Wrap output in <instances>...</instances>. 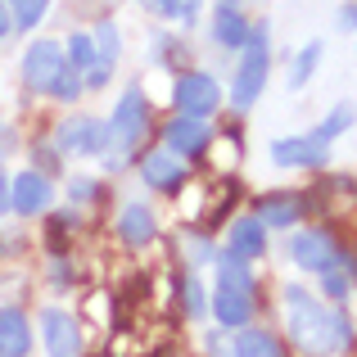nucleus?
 Here are the masks:
<instances>
[{"instance_id":"cd10ccee","label":"nucleus","mask_w":357,"mask_h":357,"mask_svg":"<svg viewBox=\"0 0 357 357\" xmlns=\"http://www.w3.org/2000/svg\"><path fill=\"white\" fill-rule=\"evenodd\" d=\"M181 303H185V312H190V317H199V312H204V289H199V280H195V276H185V285H181Z\"/></svg>"},{"instance_id":"a211bd4d","label":"nucleus","mask_w":357,"mask_h":357,"mask_svg":"<svg viewBox=\"0 0 357 357\" xmlns=\"http://www.w3.org/2000/svg\"><path fill=\"white\" fill-rule=\"evenodd\" d=\"M118 236L127 244H149L158 236V218L145 204H127V208H122V222H118Z\"/></svg>"},{"instance_id":"dca6fc26","label":"nucleus","mask_w":357,"mask_h":357,"mask_svg":"<svg viewBox=\"0 0 357 357\" xmlns=\"http://www.w3.org/2000/svg\"><path fill=\"white\" fill-rule=\"evenodd\" d=\"M253 218L262 227H294V222H303V199L298 195H262Z\"/></svg>"},{"instance_id":"9b49d317","label":"nucleus","mask_w":357,"mask_h":357,"mask_svg":"<svg viewBox=\"0 0 357 357\" xmlns=\"http://www.w3.org/2000/svg\"><path fill=\"white\" fill-rule=\"evenodd\" d=\"M163 149H172V154H181V158L204 154V149H208V122L176 114V118L163 127Z\"/></svg>"},{"instance_id":"f03ea898","label":"nucleus","mask_w":357,"mask_h":357,"mask_svg":"<svg viewBox=\"0 0 357 357\" xmlns=\"http://www.w3.org/2000/svg\"><path fill=\"white\" fill-rule=\"evenodd\" d=\"M213 312L227 331H244L253 317V276L249 262L240 258H218V285H213Z\"/></svg>"},{"instance_id":"423d86ee","label":"nucleus","mask_w":357,"mask_h":357,"mask_svg":"<svg viewBox=\"0 0 357 357\" xmlns=\"http://www.w3.org/2000/svg\"><path fill=\"white\" fill-rule=\"evenodd\" d=\"M68 68V59H63V45L59 41H32L23 54V82L27 91H41V96H50L54 82H59V73Z\"/></svg>"},{"instance_id":"c85d7f7f","label":"nucleus","mask_w":357,"mask_h":357,"mask_svg":"<svg viewBox=\"0 0 357 357\" xmlns=\"http://www.w3.org/2000/svg\"><path fill=\"white\" fill-rule=\"evenodd\" d=\"M91 195H96V181H91V176H73L68 181V199L77 204V199H91Z\"/></svg>"},{"instance_id":"6e6552de","label":"nucleus","mask_w":357,"mask_h":357,"mask_svg":"<svg viewBox=\"0 0 357 357\" xmlns=\"http://www.w3.org/2000/svg\"><path fill=\"white\" fill-rule=\"evenodd\" d=\"M222 105V86L208 73H181L176 77V114L185 118H208Z\"/></svg>"},{"instance_id":"6ab92c4d","label":"nucleus","mask_w":357,"mask_h":357,"mask_svg":"<svg viewBox=\"0 0 357 357\" xmlns=\"http://www.w3.org/2000/svg\"><path fill=\"white\" fill-rule=\"evenodd\" d=\"M317 63H321V41H307L303 50L294 54V63H289V91L307 86V82H312V73H317Z\"/></svg>"},{"instance_id":"a878e982","label":"nucleus","mask_w":357,"mask_h":357,"mask_svg":"<svg viewBox=\"0 0 357 357\" xmlns=\"http://www.w3.org/2000/svg\"><path fill=\"white\" fill-rule=\"evenodd\" d=\"M118 27L114 23H100V32H96V54L100 59H109V63H118Z\"/></svg>"},{"instance_id":"f257e3e1","label":"nucleus","mask_w":357,"mask_h":357,"mask_svg":"<svg viewBox=\"0 0 357 357\" xmlns=\"http://www.w3.org/2000/svg\"><path fill=\"white\" fill-rule=\"evenodd\" d=\"M285 321H289L294 349H303L312 357H340V353L353 349L349 317L331 312V307L303 285H285Z\"/></svg>"},{"instance_id":"bb28decb","label":"nucleus","mask_w":357,"mask_h":357,"mask_svg":"<svg viewBox=\"0 0 357 357\" xmlns=\"http://www.w3.org/2000/svg\"><path fill=\"white\" fill-rule=\"evenodd\" d=\"M344 267H349V262H340V267L321 271V280H326V294H331V298H344V294H349V271H344Z\"/></svg>"},{"instance_id":"aec40b11","label":"nucleus","mask_w":357,"mask_h":357,"mask_svg":"<svg viewBox=\"0 0 357 357\" xmlns=\"http://www.w3.org/2000/svg\"><path fill=\"white\" fill-rule=\"evenodd\" d=\"M236 357H280V344L271 340L267 331H240Z\"/></svg>"},{"instance_id":"1a4fd4ad","label":"nucleus","mask_w":357,"mask_h":357,"mask_svg":"<svg viewBox=\"0 0 357 357\" xmlns=\"http://www.w3.org/2000/svg\"><path fill=\"white\" fill-rule=\"evenodd\" d=\"M326 158H331V140H321L317 131L271 140V163L276 167H321Z\"/></svg>"},{"instance_id":"5701e85b","label":"nucleus","mask_w":357,"mask_h":357,"mask_svg":"<svg viewBox=\"0 0 357 357\" xmlns=\"http://www.w3.org/2000/svg\"><path fill=\"white\" fill-rule=\"evenodd\" d=\"M82 91H86V82H82V73L68 63V68L59 73V82H54V91H50V96H54V100H63V105H77V96H82Z\"/></svg>"},{"instance_id":"2eb2a0df","label":"nucleus","mask_w":357,"mask_h":357,"mask_svg":"<svg viewBox=\"0 0 357 357\" xmlns=\"http://www.w3.org/2000/svg\"><path fill=\"white\" fill-rule=\"evenodd\" d=\"M249 32L253 27L240 14V5H218V14H213V41H218V50H244Z\"/></svg>"},{"instance_id":"412c9836","label":"nucleus","mask_w":357,"mask_h":357,"mask_svg":"<svg viewBox=\"0 0 357 357\" xmlns=\"http://www.w3.org/2000/svg\"><path fill=\"white\" fill-rule=\"evenodd\" d=\"M199 5H204V0H154L149 9H154L158 18H167V23H185V27H190L195 18H199Z\"/></svg>"},{"instance_id":"4468645a","label":"nucleus","mask_w":357,"mask_h":357,"mask_svg":"<svg viewBox=\"0 0 357 357\" xmlns=\"http://www.w3.org/2000/svg\"><path fill=\"white\" fill-rule=\"evenodd\" d=\"M262 249H267V227H262L258 218H236L231 222V236H227L231 258L253 262V258H262Z\"/></svg>"},{"instance_id":"f8f14e48","label":"nucleus","mask_w":357,"mask_h":357,"mask_svg":"<svg viewBox=\"0 0 357 357\" xmlns=\"http://www.w3.org/2000/svg\"><path fill=\"white\" fill-rule=\"evenodd\" d=\"M140 176H145V185H154V190H181L185 158L172 154V149H149V154L140 158Z\"/></svg>"},{"instance_id":"0eeeda50","label":"nucleus","mask_w":357,"mask_h":357,"mask_svg":"<svg viewBox=\"0 0 357 357\" xmlns=\"http://www.w3.org/2000/svg\"><path fill=\"white\" fill-rule=\"evenodd\" d=\"M285 249H289V258L307 271H331V267H340V262H349V253L331 240V231H294Z\"/></svg>"},{"instance_id":"473e14b6","label":"nucleus","mask_w":357,"mask_h":357,"mask_svg":"<svg viewBox=\"0 0 357 357\" xmlns=\"http://www.w3.org/2000/svg\"><path fill=\"white\" fill-rule=\"evenodd\" d=\"M222 5H240V0H222Z\"/></svg>"},{"instance_id":"72a5a7b5","label":"nucleus","mask_w":357,"mask_h":357,"mask_svg":"<svg viewBox=\"0 0 357 357\" xmlns=\"http://www.w3.org/2000/svg\"><path fill=\"white\" fill-rule=\"evenodd\" d=\"M9 5H14V0H9Z\"/></svg>"},{"instance_id":"7c9ffc66","label":"nucleus","mask_w":357,"mask_h":357,"mask_svg":"<svg viewBox=\"0 0 357 357\" xmlns=\"http://www.w3.org/2000/svg\"><path fill=\"white\" fill-rule=\"evenodd\" d=\"M340 27H357V0H353V5H344V9H340Z\"/></svg>"},{"instance_id":"2f4dec72","label":"nucleus","mask_w":357,"mask_h":357,"mask_svg":"<svg viewBox=\"0 0 357 357\" xmlns=\"http://www.w3.org/2000/svg\"><path fill=\"white\" fill-rule=\"evenodd\" d=\"M9 208V176H5V167H0V213Z\"/></svg>"},{"instance_id":"f3484780","label":"nucleus","mask_w":357,"mask_h":357,"mask_svg":"<svg viewBox=\"0 0 357 357\" xmlns=\"http://www.w3.org/2000/svg\"><path fill=\"white\" fill-rule=\"evenodd\" d=\"M32 349V331L18 307H0V357H27Z\"/></svg>"},{"instance_id":"9d476101","label":"nucleus","mask_w":357,"mask_h":357,"mask_svg":"<svg viewBox=\"0 0 357 357\" xmlns=\"http://www.w3.org/2000/svg\"><path fill=\"white\" fill-rule=\"evenodd\" d=\"M41 340H45V353L50 357H82V331L59 307H45L41 312Z\"/></svg>"},{"instance_id":"ddd939ff","label":"nucleus","mask_w":357,"mask_h":357,"mask_svg":"<svg viewBox=\"0 0 357 357\" xmlns=\"http://www.w3.org/2000/svg\"><path fill=\"white\" fill-rule=\"evenodd\" d=\"M9 208L23 213V218H36V213L50 208V181L45 172H23L9 181Z\"/></svg>"},{"instance_id":"7ed1b4c3","label":"nucleus","mask_w":357,"mask_h":357,"mask_svg":"<svg viewBox=\"0 0 357 357\" xmlns=\"http://www.w3.org/2000/svg\"><path fill=\"white\" fill-rule=\"evenodd\" d=\"M267 68H271V45H267V23H258L244 41V59L236 68V82H231V105L236 109H249L253 100L262 96L267 86Z\"/></svg>"},{"instance_id":"b1692460","label":"nucleus","mask_w":357,"mask_h":357,"mask_svg":"<svg viewBox=\"0 0 357 357\" xmlns=\"http://www.w3.org/2000/svg\"><path fill=\"white\" fill-rule=\"evenodd\" d=\"M63 59L73 63V68H86L91 59H96V36H86V32H77V36H68V54H63Z\"/></svg>"},{"instance_id":"4be33fe9","label":"nucleus","mask_w":357,"mask_h":357,"mask_svg":"<svg viewBox=\"0 0 357 357\" xmlns=\"http://www.w3.org/2000/svg\"><path fill=\"white\" fill-rule=\"evenodd\" d=\"M353 122H357V109H353V105H335V109H331V118L317 127V136H321V140H335V136H344Z\"/></svg>"},{"instance_id":"393cba45","label":"nucleus","mask_w":357,"mask_h":357,"mask_svg":"<svg viewBox=\"0 0 357 357\" xmlns=\"http://www.w3.org/2000/svg\"><path fill=\"white\" fill-rule=\"evenodd\" d=\"M50 14V0H14V27H36Z\"/></svg>"},{"instance_id":"20e7f679","label":"nucleus","mask_w":357,"mask_h":357,"mask_svg":"<svg viewBox=\"0 0 357 357\" xmlns=\"http://www.w3.org/2000/svg\"><path fill=\"white\" fill-rule=\"evenodd\" d=\"M145 127H149V105H145V91L140 86H127L114 109V118H109V140H114L118 154L109 158V167H122V158L131 154V149H140V140H145Z\"/></svg>"},{"instance_id":"39448f33","label":"nucleus","mask_w":357,"mask_h":357,"mask_svg":"<svg viewBox=\"0 0 357 357\" xmlns=\"http://www.w3.org/2000/svg\"><path fill=\"white\" fill-rule=\"evenodd\" d=\"M54 149L59 154H77V158H96L109 149V122L91 118V114H68L54 127Z\"/></svg>"},{"instance_id":"c756f323","label":"nucleus","mask_w":357,"mask_h":357,"mask_svg":"<svg viewBox=\"0 0 357 357\" xmlns=\"http://www.w3.org/2000/svg\"><path fill=\"white\" fill-rule=\"evenodd\" d=\"M9 32H14V14H9V5L0 0V41H5Z\"/></svg>"}]
</instances>
